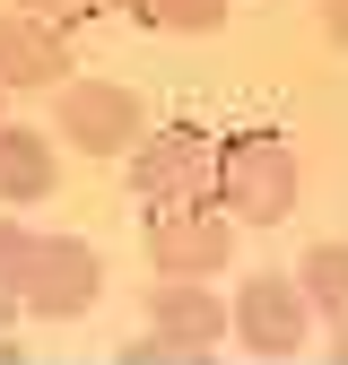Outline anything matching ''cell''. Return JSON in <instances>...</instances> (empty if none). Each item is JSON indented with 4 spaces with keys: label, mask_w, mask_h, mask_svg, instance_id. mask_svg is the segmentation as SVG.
Listing matches in <instances>:
<instances>
[{
    "label": "cell",
    "mask_w": 348,
    "mask_h": 365,
    "mask_svg": "<svg viewBox=\"0 0 348 365\" xmlns=\"http://www.w3.org/2000/svg\"><path fill=\"white\" fill-rule=\"evenodd\" d=\"M218 200L227 217H252V226H279L296 209V148L279 130H244V140L218 148Z\"/></svg>",
    "instance_id": "6da1fadb"
},
{
    "label": "cell",
    "mask_w": 348,
    "mask_h": 365,
    "mask_svg": "<svg viewBox=\"0 0 348 365\" xmlns=\"http://www.w3.org/2000/svg\"><path fill=\"white\" fill-rule=\"evenodd\" d=\"M148 261L165 279H218L235 261V217H218L209 200H157L148 209Z\"/></svg>",
    "instance_id": "7a4b0ae2"
},
{
    "label": "cell",
    "mask_w": 348,
    "mask_h": 365,
    "mask_svg": "<svg viewBox=\"0 0 348 365\" xmlns=\"http://www.w3.org/2000/svg\"><path fill=\"white\" fill-rule=\"evenodd\" d=\"M96 296H105L96 244H78V235H35V261H26V279H18V304H26V313H44V322H78Z\"/></svg>",
    "instance_id": "3957f363"
},
{
    "label": "cell",
    "mask_w": 348,
    "mask_h": 365,
    "mask_svg": "<svg viewBox=\"0 0 348 365\" xmlns=\"http://www.w3.org/2000/svg\"><path fill=\"white\" fill-rule=\"evenodd\" d=\"M130 192H140V209L157 200H209V140L183 122L148 130L140 148H130Z\"/></svg>",
    "instance_id": "277c9868"
},
{
    "label": "cell",
    "mask_w": 348,
    "mask_h": 365,
    "mask_svg": "<svg viewBox=\"0 0 348 365\" xmlns=\"http://www.w3.org/2000/svg\"><path fill=\"white\" fill-rule=\"evenodd\" d=\"M304 287L296 279H279V269H252L244 279V296H235V339L252 348V356H296L304 348Z\"/></svg>",
    "instance_id": "5b68a950"
},
{
    "label": "cell",
    "mask_w": 348,
    "mask_h": 365,
    "mask_svg": "<svg viewBox=\"0 0 348 365\" xmlns=\"http://www.w3.org/2000/svg\"><path fill=\"white\" fill-rule=\"evenodd\" d=\"M61 140L70 148H96V157L140 148V96L113 87V78H70L61 87Z\"/></svg>",
    "instance_id": "8992f818"
},
{
    "label": "cell",
    "mask_w": 348,
    "mask_h": 365,
    "mask_svg": "<svg viewBox=\"0 0 348 365\" xmlns=\"http://www.w3.org/2000/svg\"><path fill=\"white\" fill-rule=\"evenodd\" d=\"M148 322H157V339H174L192 365H209V348L227 339V313H218V296H209L200 279H165V287L148 296Z\"/></svg>",
    "instance_id": "52a82bcc"
},
{
    "label": "cell",
    "mask_w": 348,
    "mask_h": 365,
    "mask_svg": "<svg viewBox=\"0 0 348 365\" xmlns=\"http://www.w3.org/2000/svg\"><path fill=\"white\" fill-rule=\"evenodd\" d=\"M70 53L44 18H0V87H61Z\"/></svg>",
    "instance_id": "ba28073f"
},
{
    "label": "cell",
    "mask_w": 348,
    "mask_h": 365,
    "mask_svg": "<svg viewBox=\"0 0 348 365\" xmlns=\"http://www.w3.org/2000/svg\"><path fill=\"white\" fill-rule=\"evenodd\" d=\"M53 148H44V130L26 122H0V200H44L53 192Z\"/></svg>",
    "instance_id": "9c48e42d"
},
{
    "label": "cell",
    "mask_w": 348,
    "mask_h": 365,
    "mask_svg": "<svg viewBox=\"0 0 348 365\" xmlns=\"http://www.w3.org/2000/svg\"><path fill=\"white\" fill-rule=\"evenodd\" d=\"M296 287H304V304H322L331 322L348 331V244H314L296 261Z\"/></svg>",
    "instance_id": "30bf717a"
},
{
    "label": "cell",
    "mask_w": 348,
    "mask_h": 365,
    "mask_svg": "<svg viewBox=\"0 0 348 365\" xmlns=\"http://www.w3.org/2000/svg\"><path fill=\"white\" fill-rule=\"evenodd\" d=\"M227 18V0H148V26H183V35H209Z\"/></svg>",
    "instance_id": "8fae6325"
},
{
    "label": "cell",
    "mask_w": 348,
    "mask_h": 365,
    "mask_svg": "<svg viewBox=\"0 0 348 365\" xmlns=\"http://www.w3.org/2000/svg\"><path fill=\"white\" fill-rule=\"evenodd\" d=\"M26 261H35V235H26L18 217H0V287H18V279H26Z\"/></svg>",
    "instance_id": "7c38bea8"
},
{
    "label": "cell",
    "mask_w": 348,
    "mask_h": 365,
    "mask_svg": "<svg viewBox=\"0 0 348 365\" xmlns=\"http://www.w3.org/2000/svg\"><path fill=\"white\" fill-rule=\"evenodd\" d=\"M113 356H122V365H192L183 348H174V339H157V331H148V339H122Z\"/></svg>",
    "instance_id": "4fadbf2b"
},
{
    "label": "cell",
    "mask_w": 348,
    "mask_h": 365,
    "mask_svg": "<svg viewBox=\"0 0 348 365\" xmlns=\"http://www.w3.org/2000/svg\"><path fill=\"white\" fill-rule=\"evenodd\" d=\"M105 0H26V18H44V26H87Z\"/></svg>",
    "instance_id": "5bb4252c"
},
{
    "label": "cell",
    "mask_w": 348,
    "mask_h": 365,
    "mask_svg": "<svg viewBox=\"0 0 348 365\" xmlns=\"http://www.w3.org/2000/svg\"><path fill=\"white\" fill-rule=\"evenodd\" d=\"M322 35L339 43V53H348V0H322Z\"/></svg>",
    "instance_id": "9a60e30c"
},
{
    "label": "cell",
    "mask_w": 348,
    "mask_h": 365,
    "mask_svg": "<svg viewBox=\"0 0 348 365\" xmlns=\"http://www.w3.org/2000/svg\"><path fill=\"white\" fill-rule=\"evenodd\" d=\"M0 365H26V348H18V339H9V331H0Z\"/></svg>",
    "instance_id": "2e32d148"
},
{
    "label": "cell",
    "mask_w": 348,
    "mask_h": 365,
    "mask_svg": "<svg viewBox=\"0 0 348 365\" xmlns=\"http://www.w3.org/2000/svg\"><path fill=\"white\" fill-rule=\"evenodd\" d=\"M105 9H130V18H148V0H105Z\"/></svg>",
    "instance_id": "e0dca14e"
},
{
    "label": "cell",
    "mask_w": 348,
    "mask_h": 365,
    "mask_svg": "<svg viewBox=\"0 0 348 365\" xmlns=\"http://www.w3.org/2000/svg\"><path fill=\"white\" fill-rule=\"evenodd\" d=\"M9 304H18V287H0V331H9Z\"/></svg>",
    "instance_id": "ac0fdd59"
},
{
    "label": "cell",
    "mask_w": 348,
    "mask_h": 365,
    "mask_svg": "<svg viewBox=\"0 0 348 365\" xmlns=\"http://www.w3.org/2000/svg\"><path fill=\"white\" fill-rule=\"evenodd\" d=\"M331 365H348V331H339V339H331Z\"/></svg>",
    "instance_id": "d6986e66"
}]
</instances>
